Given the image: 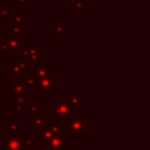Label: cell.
Returning <instances> with one entry per match:
<instances>
[{
    "instance_id": "20",
    "label": "cell",
    "mask_w": 150,
    "mask_h": 150,
    "mask_svg": "<svg viewBox=\"0 0 150 150\" xmlns=\"http://www.w3.org/2000/svg\"><path fill=\"white\" fill-rule=\"evenodd\" d=\"M47 128L54 134V135H56V134H64L63 131H62V129H61V127H60V124H57V123H55V122H49L48 123V125H47Z\"/></svg>"
},
{
    "instance_id": "23",
    "label": "cell",
    "mask_w": 150,
    "mask_h": 150,
    "mask_svg": "<svg viewBox=\"0 0 150 150\" xmlns=\"http://www.w3.org/2000/svg\"><path fill=\"white\" fill-rule=\"evenodd\" d=\"M18 4H32V0H16Z\"/></svg>"
},
{
    "instance_id": "22",
    "label": "cell",
    "mask_w": 150,
    "mask_h": 150,
    "mask_svg": "<svg viewBox=\"0 0 150 150\" xmlns=\"http://www.w3.org/2000/svg\"><path fill=\"white\" fill-rule=\"evenodd\" d=\"M11 32H12V35H13V36H20L21 33H22V28H21V26H19V25L12 22Z\"/></svg>"
},
{
    "instance_id": "26",
    "label": "cell",
    "mask_w": 150,
    "mask_h": 150,
    "mask_svg": "<svg viewBox=\"0 0 150 150\" xmlns=\"http://www.w3.org/2000/svg\"><path fill=\"white\" fill-rule=\"evenodd\" d=\"M0 54H1V50H0Z\"/></svg>"
},
{
    "instance_id": "12",
    "label": "cell",
    "mask_w": 150,
    "mask_h": 150,
    "mask_svg": "<svg viewBox=\"0 0 150 150\" xmlns=\"http://www.w3.org/2000/svg\"><path fill=\"white\" fill-rule=\"evenodd\" d=\"M38 107H39V102L36 100H27V107H26L27 115L29 117H34L39 111Z\"/></svg>"
},
{
    "instance_id": "15",
    "label": "cell",
    "mask_w": 150,
    "mask_h": 150,
    "mask_svg": "<svg viewBox=\"0 0 150 150\" xmlns=\"http://www.w3.org/2000/svg\"><path fill=\"white\" fill-rule=\"evenodd\" d=\"M26 87L27 89H36V86H38V79L33 75V74H28L27 77H26Z\"/></svg>"
},
{
    "instance_id": "3",
    "label": "cell",
    "mask_w": 150,
    "mask_h": 150,
    "mask_svg": "<svg viewBox=\"0 0 150 150\" xmlns=\"http://www.w3.org/2000/svg\"><path fill=\"white\" fill-rule=\"evenodd\" d=\"M42 141V139H41ZM50 150H70V138L66 134H56L49 141H42Z\"/></svg>"
},
{
    "instance_id": "5",
    "label": "cell",
    "mask_w": 150,
    "mask_h": 150,
    "mask_svg": "<svg viewBox=\"0 0 150 150\" xmlns=\"http://www.w3.org/2000/svg\"><path fill=\"white\" fill-rule=\"evenodd\" d=\"M27 55H26V61L27 63H33V64H39L42 62V48L39 47V45L34 41L27 43Z\"/></svg>"
},
{
    "instance_id": "10",
    "label": "cell",
    "mask_w": 150,
    "mask_h": 150,
    "mask_svg": "<svg viewBox=\"0 0 150 150\" xmlns=\"http://www.w3.org/2000/svg\"><path fill=\"white\" fill-rule=\"evenodd\" d=\"M49 64L48 63H39L38 67H35L33 69V75L36 77V79H42L45 76H47L48 71H49Z\"/></svg>"
},
{
    "instance_id": "8",
    "label": "cell",
    "mask_w": 150,
    "mask_h": 150,
    "mask_svg": "<svg viewBox=\"0 0 150 150\" xmlns=\"http://www.w3.org/2000/svg\"><path fill=\"white\" fill-rule=\"evenodd\" d=\"M27 96L13 95L11 98V110L12 111H26Z\"/></svg>"
},
{
    "instance_id": "13",
    "label": "cell",
    "mask_w": 150,
    "mask_h": 150,
    "mask_svg": "<svg viewBox=\"0 0 150 150\" xmlns=\"http://www.w3.org/2000/svg\"><path fill=\"white\" fill-rule=\"evenodd\" d=\"M53 137H54V134H53L47 127L38 129V136H36V138L42 139V141H49V139L53 138Z\"/></svg>"
},
{
    "instance_id": "19",
    "label": "cell",
    "mask_w": 150,
    "mask_h": 150,
    "mask_svg": "<svg viewBox=\"0 0 150 150\" xmlns=\"http://www.w3.org/2000/svg\"><path fill=\"white\" fill-rule=\"evenodd\" d=\"M67 101L75 108V107H79L81 104V97L79 95H68L67 96Z\"/></svg>"
},
{
    "instance_id": "16",
    "label": "cell",
    "mask_w": 150,
    "mask_h": 150,
    "mask_svg": "<svg viewBox=\"0 0 150 150\" xmlns=\"http://www.w3.org/2000/svg\"><path fill=\"white\" fill-rule=\"evenodd\" d=\"M20 142H21V148H22V150H23V149H33V148L35 146L34 138L22 137V138H20Z\"/></svg>"
},
{
    "instance_id": "7",
    "label": "cell",
    "mask_w": 150,
    "mask_h": 150,
    "mask_svg": "<svg viewBox=\"0 0 150 150\" xmlns=\"http://www.w3.org/2000/svg\"><path fill=\"white\" fill-rule=\"evenodd\" d=\"M6 136L7 137H18L22 136V123L20 121H12L6 123Z\"/></svg>"
},
{
    "instance_id": "9",
    "label": "cell",
    "mask_w": 150,
    "mask_h": 150,
    "mask_svg": "<svg viewBox=\"0 0 150 150\" xmlns=\"http://www.w3.org/2000/svg\"><path fill=\"white\" fill-rule=\"evenodd\" d=\"M32 123H33V127L36 128V129H40V128H45L48 125V123L50 122L49 121V117L48 116H45V112L42 110H39L38 114L32 117Z\"/></svg>"
},
{
    "instance_id": "1",
    "label": "cell",
    "mask_w": 150,
    "mask_h": 150,
    "mask_svg": "<svg viewBox=\"0 0 150 150\" xmlns=\"http://www.w3.org/2000/svg\"><path fill=\"white\" fill-rule=\"evenodd\" d=\"M86 121L87 118L84 116H80V117H74L71 118V121L69 122L68 125V137L69 138H86L87 134H86Z\"/></svg>"
},
{
    "instance_id": "25",
    "label": "cell",
    "mask_w": 150,
    "mask_h": 150,
    "mask_svg": "<svg viewBox=\"0 0 150 150\" xmlns=\"http://www.w3.org/2000/svg\"><path fill=\"white\" fill-rule=\"evenodd\" d=\"M0 121H1V112H0Z\"/></svg>"
},
{
    "instance_id": "17",
    "label": "cell",
    "mask_w": 150,
    "mask_h": 150,
    "mask_svg": "<svg viewBox=\"0 0 150 150\" xmlns=\"http://www.w3.org/2000/svg\"><path fill=\"white\" fill-rule=\"evenodd\" d=\"M11 5H1L0 6V18L2 20H9L11 19Z\"/></svg>"
},
{
    "instance_id": "6",
    "label": "cell",
    "mask_w": 150,
    "mask_h": 150,
    "mask_svg": "<svg viewBox=\"0 0 150 150\" xmlns=\"http://www.w3.org/2000/svg\"><path fill=\"white\" fill-rule=\"evenodd\" d=\"M0 150H22L20 138L18 137H1Z\"/></svg>"
},
{
    "instance_id": "4",
    "label": "cell",
    "mask_w": 150,
    "mask_h": 150,
    "mask_svg": "<svg viewBox=\"0 0 150 150\" xmlns=\"http://www.w3.org/2000/svg\"><path fill=\"white\" fill-rule=\"evenodd\" d=\"M7 95H18V96H26L27 87L25 80L21 75H12V83L7 84Z\"/></svg>"
},
{
    "instance_id": "24",
    "label": "cell",
    "mask_w": 150,
    "mask_h": 150,
    "mask_svg": "<svg viewBox=\"0 0 150 150\" xmlns=\"http://www.w3.org/2000/svg\"><path fill=\"white\" fill-rule=\"evenodd\" d=\"M32 150H39V149H38V148H36V146H34V148H33V149H32Z\"/></svg>"
},
{
    "instance_id": "11",
    "label": "cell",
    "mask_w": 150,
    "mask_h": 150,
    "mask_svg": "<svg viewBox=\"0 0 150 150\" xmlns=\"http://www.w3.org/2000/svg\"><path fill=\"white\" fill-rule=\"evenodd\" d=\"M6 41L9 50H20L21 36H6Z\"/></svg>"
},
{
    "instance_id": "18",
    "label": "cell",
    "mask_w": 150,
    "mask_h": 150,
    "mask_svg": "<svg viewBox=\"0 0 150 150\" xmlns=\"http://www.w3.org/2000/svg\"><path fill=\"white\" fill-rule=\"evenodd\" d=\"M64 34V22L63 21H55L54 23V35L60 36Z\"/></svg>"
},
{
    "instance_id": "14",
    "label": "cell",
    "mask_w": 150,
    "mask_h": 150,
    "mask_svg": "<svg viewBox=\"0 0 150 150\" xmlns=\"http://www.w3.org/2000/svg\"><path fill=\"white\" fill-rule=\"evenodd\" d=\"M11 20H12V22H14V23H16L19 26H25L27 23V16L23 15L21 11H18L16 14L11 16Z\"/></svg>"
},
{
    "instance_id": "21",
    "label": "cell",
    "mask_w": 150,
    "mask_h": 150,
    "mask_svg": "<svg viewBox=\"0 0 150 150\" xmlns=\"http://www.w3.org/2000/svg\"><path fill=\"white\" fill-rule=\"evenodd\" d=\"M86 6V0H71L70 7L73 9H83Z\"/></svg>"
},
{
    "instance_id": "2",
    "label": "cell",
    "mask_w": 150,
    "mask_h": 150,
    "mask_svg": "<svg viewBox=\"0 0 150 150\" xmlns=\"http://www.w3.org/2000/svg\"><path fill=\"white\" fill-rule=\"evenodd\" d=\"M59 83V80L54 77V70L49 69L47 76L42 79H38V93L40 95H53L54 94V84Z\"/></svg>"
}]
</instances>
